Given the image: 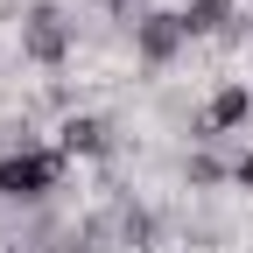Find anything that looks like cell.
<instances>
[{"instance_id":"277c9868","label":"cell","mask_w":253,"mask_h":253,"mask_svg":"<svg viewBox=\"0 0 253 253\" xmlns=\"http://www.w3.org/2000/svg\"><path fill=\"white\" fill-rule=\"evenodd\" d=\"M246 120H253V91L246 84H218L190 134H197V141H218V134H232V126H246Z\"/></svg>"},{"instance_id":"5b68a950","label":"cell","mask_w":253,"mask_h":253,"mask_svg":"<svg viewBox=\"0 0 253 253\" xmlns=\"http://www.w3.org/2000/svg\"><path fill=\"white\" fill-rule=\"evenodd\" d=\"M49 148H63L71 162H78V155L91 162V155H106V148H113V120H99V113H71V120L56 126V141H49Z\"/></svg>"},{"instance_id":"30bf717a","label":"cell","mask_w":253,"mask_h":253,"mask_svg":"<svg viewBox=\"0 0 253 253\" xmlns=\"http://www.w3.org/2000/svg\"><path fill=\"white\" fill-rule=\"evenodd\" d=\"M106 7H113V14H134V0H106ZM134 21H141V14H134Z\"/></svg>"},{"instance_id":"6da1fadb","label":"cell","mask_w":253,"mask_h":253,"mask_svg":"<svg viewBox=\"0 0 253 253\" xmlns=\"http://www.w3.org/2000/svg\"><path fill=\"white\" fill-rule=\"evenodd\" d=\"M63 169H71L63 148H14V155H0V197L7 204H42L49 190H63Z\"/></svg>"},{"instance_id":"8fae6325","label":"cell","mask_w":253,"mask_h":253,"mask_svg":"<svg viewBox=\"0 0 253 253\" xmlns=\"http://www.w3.org/2000/svg\"><path fill=\"white\" fill-rule=\"evenodd\" d=\"M7 253H21V246H7Z\"/></svg>"},{"instance_id":"9c48e42d","label":"cell","mask_w":253,"mask_h":253,"mask_svg":"<svg viewBox=\"0 0 253 253\" xmlns=\"http://www.w3.org/2000/svg\"><path fill=\"white\" fill-rule=\"evenodd\" d=\"M232 183H239V190H253V155H239V162H232Z\"/></svg>"},{"instance_id":"52a82bcc","label":"cell","mask_w":253,"mask_h":253,"mask_svg":"<svg viewBox=\"0 0 253 253\" xmlns=\"http://www.w3.org/2000/svg\"><path fill=\"white\" fill-rule=\"evenodd\" d=\"M106 232H113L120 246H134V253H141V246H155V211H148V204H120Z\"/></svg>"},{"instance_id":"ba28073f","label":"cell","mask_w":253,"mask_h":253,"mask_svg":"<svg viewBox=\"0 0 253 253\" xmlns=\"http://www.w3.org/2000/svg\"><path fill=\"white\" fill-rule=\"evenodd\" d=\"M232 176V162H218V155H190V162H183V183L190 190H211V183H225Z\"/></svg>"},{"instance_id":"8992f818","label":"cell","mask_w":253,"mask_h":253,"mask_svg":"<svg viewBox=\"0 0 253 253\" xmlns=\"http://www.w3.org/2000/svg\"><path fill=\"white\" fill-rule=\"evenodd\" d=\"M176 21H183V36H190V42H197V36H218V28L232 21V0H183Z\"/></svg>"},{"instance_id":"3957f363","label":"cell","mask_w":253,"mask_h":253,"mask_svg":"<svg viewBox=\"0 0 253 253\" xmlns=\"http://www.w3.org/2000/svg\"><path fill=\"white\" fill-rule=\"evenodd\" d=\"M183 21H176V7H155V14H141L134 21V56L148 63V71H162V63H176L183 56Z\"/></svg>"},{"instance_id":"7a4b0ae2","label":"cell","mask_w":253,"mask_h":253,"mask_svg":"<svg viewBox=\"0 0 253 253\" xmlns=\"http://www.w3.org/2000/svg\"><path fill=\"white\" fill-rule=\"evenodd\" d=\"M71 49H78V28H71V14L63 7H28L21 14V56L28 63H42V71H63V63H71Z\"/></svg>"}]
</instances>
